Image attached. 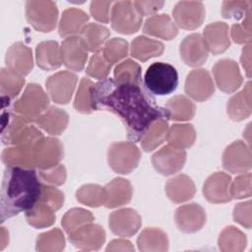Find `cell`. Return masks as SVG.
I'll return each mask as SVG.
<instances>
[{
	"mask_svg": "<svg viewBox=\"0 0 252 252\" xmlns=\"http://www.w3.org/2000/svg\"><path fill=\"white\" fill-rule=\"evenodd\" d=\"M42 185L34 168L7 166L0 195L1 222L32 209L40 198Z\"/></svg>",
	"mask_w": 252,
	"mask_h": 252,
	"instance_id": "2",
	"label": "cell"
},
{
	"mask_svg": "<svg viewBox=\"0 0 252 252\" xmlns=\"http://www.w3.org/2000/svg\"><path fill=\"white\" fill-rule=\"evenodd\" d=\"M144 85L152 94H169L178 86L177 71L168 63L155 62L148 67L145 73Z\"/></svg>",
	"mask_w": 252,
	"mask_h": 252,
	"instance_id": "3",
	"label": "cell"
},
{
	"mask_svg": "<svg viewBox=\"0 0 252 252\" xmlns=\"http://www.w3.org/2000/svg\"><path fill=\"white\" fill-rule=\"evenodd\" d=\"M78 77L70 71H60L48 77L45 86L50 98L59 104H67L73 95Z\"/></svg>",
	"mask_w": 252,
	"mask_h": 252,
	"instance_id": "8",
	"label": "cell"
},
{
	"mask_svg": "<svg viewBox=\"0 0 252 252\" xmlns=\"http://www.w3.org/2000/svg\"><path fill=\"white\" fill-rule=\"evenodd\" d=\"M175 222L183 232H196L206 223V212L198 204L183 205L175 211Z\"/></svg>",
	"mask_w": 252,
	"mask_h": 252,
	"instance_id": "19",
	"label": "cell"
},
{
	"mask_svg": "<svg viewBox=\"0 0 252 252\" xmlns=\"http://www.w3.org/2000/svg\"><path fill=\"white\" fill-rule=\"evenodd\" d=\"M114 80L119 84L142 86L140 65L131 59L122 61L114 69Z\"/></svg>",
	"mask_w": 252,
	"mask_h": 252,
	"instance_id": "38",
	"label": "cell"
},
{
	"mask_svg": "<svg viewBox=\"0 0 252 252\" xmlns=\"http://www.w3.org/2000/svg\"><path fill=\"white\" fill-rule=\"evenodd\" d=\"M164 107L168 119L175 121L190 120L195 114V104L184 95H175L169 98Z\"/></svg>",
	"mask_w": 252,
	"mask_h": 252,
	"instance_id": "35",
	"label": "cell"
},
{
	"mask_svg": "<svg viewBox=\"0 0 252 252\" xmlns=\"http://www.w3.org/2000/svg\"><path fill=\"white\" fill-rule=\"evenodd\" d=\"M108 224L114 234L130 237L139 230L141 217L133 209H121L109 215Z\"/></svg>",
	"mask_w": 252,
	"mask_h": 252,
	"instance_id": "18",
	"label": "cell"
},
{
	"mask_svg": "<svg viewBox=\"0 0 252 252\" xmlns=\"http://www.w3.org/2000/svg\"><path fill=\"white\" fill-rule=\"evenodd\" d=\"M111 66L112 65L104 58L100 50V51L94 52V55L91 57L90 62L86 69V74L89 77H92L97 80H103V79H106V77L108 76Z\"/></svg>",
	"mask_w": 252,
	"mask_h": 252,
	"instance_id": "45",
	"label": "cell"
},
{
	"mask_svg": "<svg viewBox=\"0 0 252 252\" xmlns=\"http://www.w3.org/2000/svg\"><path fill=\"white\" fill-rule=\"evenodd\" d=\"M251 1H224L221 14L225 19L240 20L251 9Z\"/></svg>",
	"mask_w": 252,
	"mask_h": 252,
	"instance_id": "46",
	"label": "cell"
},
{
	"mask_svg": "<svg viewBox=\"0 0 252 252\" xmlns=\"http://www.w3.org/2000/svg\"><path fill=\"white\" fill-rule=\"evenodd\" d=\"M251 83L248 81L244 89L232 95L227 102V114L234 121H241L251 114Z\"/></svg>",
	"mask_w": 252,
	"mask_h": 252,
	"instance_id": "29",
	"label": "cell"
},
{
	"mask_svg": "<svg viewBox=\"0 0 252 252\" xmlns=\"http://www.w3.org/2000/svg\"><path fill=\"white\" fill-rule=\"evenodd\" d=\"M94 85V84L90 79L82 78L74 100V108L78 112L89 114L95 110L92 95V89Z\"/></svg>",
	"mask_w": 252,
	"mask_h": 252,
	"instance_id": "40",
	"label": "cell"
},
{
	"mask_svg": "<svg viewBox=\"0 0 252 252\" xmlns=\"http://www.w3.org/2000/svg\"><path fill=\"white\" fill-rule=\"evenodd\" d=\"M106 192V208H116L131 201L133 189L131 183L124 178H114L104 186Z\"/></svg>",
	"mask_w": 252,
	"mask_h": 252,
	"instance_id": "26",
	"label": "cell"
},
{
	"mask_svg": "<svg viewBox=\"0 0 252 252\" xmlns=\"http://www.w3.org/2000/svg\"><path fill=\"white\" fill-rule=\"evenodd\" d=\"M89 16L86 12L77 8L66 9L62 13V17L59 23V35L61 37L74 36L80 34L83 29L88 25Z\"/></svg>",
	"mask_w": 252,
	"mask_h": 252,
	"instance_id": "25",
	"label": "cell"
},
{
	"mask_svg": "<svg viewBox=\"0 0 252 252\" xmlns=\"http://www.w3.org/2000/svg\"><path fill=\"white\" fill-rule=\"evenodd\" d=\"M26 219L30 225L34 228H43L53 224L55 221L54 210L48 205L37 202L32 209L26 212Z\"/></svg>",
	"mask_w": 252,
	"mask_h": 252,
	"instance_id": "37",
	"label": "cell"
},
{
	"mask_svg": "<svg viewBox=\"0 0 252 252\" xmlns=\"http://www.w3.org/2000/svg\"><path fill=\"white\" fill-rule=\"evenodd\" d=\"M49 97L42 88L34 83L28 84L23 94L13 104L15 113L20 114L33 122L48 108Z\"/></svg>",
	"mask_w": 252,
	"mask_h": 252,
	"instance_id": "4",
	"label": "cell"
},
{
	"mask_svg": "<svg viewBox=\"0 0 252 252\" xmlns=\"http://www.w3.org/2000/svg\"><path fill=\"white\" fill-rule=\"evenodd\" d=\"M205 6L200 1H180L172 10L174 23L184 30L199 28L205 19Z\"/></svg>",
	"mask_w": 252,
	"mask_h": 252,
	"instance_id": "10",
	"label": "cell"
},
{
	"mask_svg": "<svg viewBox=\"0 0 252 252\" xmlns=\"http://www.w3.org/2000/svg\"><path fill=\"white\" fill-rule=\"evenodd\" d=\"M38 201L48 205L54 211H57L62 207L64 203V195L60 190L56 189L55 187L49 185H42L41 195Z\"/></svg>",
	"mask_w": 252,
	"mask_h": 252,
	"instance_id": "49",
	"label": "cell"
},
{
	"mask_svg": "<svg viewBox=\"0 0 252 252\" xmlns=\"http://www.w3.org/2000/svg\"><path fill=\"white\" fill-rule=\"evenodd\" d=\"M230 196L235 199L251 196V173L239 175L230 183Z\"/></svg>",
	"mask_w": 252,
	"mask_h": 252,
	"instance_id": "48",
	"label": "cell"
},
{
	"mask_svg": "<svg viewBox=\"0 0 252 252\" xmlns=\"http://www.w3.org/2000/svg\"><path fill=\"white\" fill-rule=\"evenodd\" d=\"M39 128L50 135H60L68 126L69 116L67 112L56 106H49L37 118L33 120Z\"/></svg>",
	"mask_w": 252,
	"mask_h": 252,
	"instance_id": "22",
	"label": "cell"
},
{
	"mask_svg": "<svg viewBox=\"0 0 252 252\" xmlns=\"http://www.w3.org/2000/svg\"><path fill=\"white\" fill-rule=\"evenodd\" d=\"M141 153L133 142L112 143L107 152L108 164L113 171L129 174L139 164Z\"/></svg>",
	"mask_w": 252,
	"mask_h": 252,
	"instance_id": "5",
	"label": "cell"
},
{
	"mask_svg": "<svg viewBox=\"0 0 252 252\" xmlns=\"http://www.w3.org/2000/svg\"><path fill=\"white\" fill-rule=\"evenodd\" d=\"M231 178L228 174L219 171L213 173L204 183L203 194L205 198L215 204L229 202Z\"/></svg>",
	"mask_w": 252,
	"mask_h": 252,
	"instance_id": "20",
	"label": "cell"
},
{
	"mask_svg": "<svg viewBox=\"0 0 252 252\" xmlns=\"http://www.w3.org/2000/svg\"><path fill=\"white\" fill-rule=\"evenodd\" d=\"M63 156L64 151L60 140L51 137H44L35 150L34 167L39 170L48 169L59 164Z\"/></svg>",
	"mask_w": 252,
	"mask_h": 252,
	"instance_id": "17",
	"label": "cell"
},
{
	"mask_svg": "<svg viewBox=\"0 0 252 252\" xmlns=\"http://www.w3.org/2000/svg\"><path fill=\"white\" fill-rule=\"evenodd\" d=\"M8 239L9 240V233L8 231L5 229V227H1V245H0V249L3 250L4 247L7 245L8 241L5 240Z\"/></svg>",
	"mask_w": 252,
	"mask_h": 252,
	"instance_id": "56",
	"label": "cell"
},
{
	"mask_svg": "<svg viewBox=\"0 0 252 252\" xmlns=\"http://www.w3.org/2000/svg\"><path fill=\"white\" fill-rule=\"evenodd\" d=\"M185 93L197 101L210 98L215 93V85L210 73L205 69L192 70L185 81Z\"/></svg>",
	"mask_w": 252,
	"mask_h": 252,
	"instance_id": "14",
	"label": "cell"
},
{
	"mask_svg": "<svg viewBox=\"0 0 252 252\" xmlns=\"http://www.w3.org/2000/svg\"><path fill=\"white\" fill-rule=\"evenodd\" d=\"M231 38L235 43H250L251 40V9L247 12L242 24L231 27Z\"/></svg>",
	"mask_w": 252,
	"mask_h": 252,
	"instance_id": "47",
	"label": "cell"
},
{
	"mask_svg": "<svg viewBox=\"0 0 252 252\" xmlns=\"http://www.w3.org/2000/svg\"><path fill=\"white\" fill-rule=\"evenodd\" d=\"M5 63L8 69L20 74L23 77L27 76L33 67L32 51L23 42H15L8 48L6 52Z\"/></svg>",
	"mask_w": 252,
	"mask_h": 252,
	"instance_id": "21",
	"label": "cell"
},
{
	"mask_svg": "<svg viewBox=\"0 0 252 252\" xmlns=\"http://www.w3.org/2000/svg\"><path fill=\"white\" fill-rule=\"evenodd\" d=\"M133 251L134 247L131 245V242L125 239H115L112 240L106 247V251Z\"/></svg>",
	"mask_w": 252,
	"mask_h": 252,
	"instance_id": "54",
	"label": "cell"
},
{
	"mask_svg": "<svg viewBox=\"0 0 252 252\" xmlns=\"http://www.w3.org/2000/svg\"><path fill=\"white\" fill-rule=\"evenodd\" d=\"M137 244L141 251H165L168 249L166 234L157 227L145 228L139 235Z\"/></svg>",
	"mask_w": 252,
	"mask_h": 252,
	"instance_id": "32",
	"label": "cell"
},
{
	"mask_svg": "<svg viewBox=\"0 0 252 252\" xmlns=\"http://www.w3.org/2000/svg\"><path fill=\"white\" fill-rule=\"evenodd\" d=\"M88 52L89 50L80 35L69 36L62 41V63L70 70L82 71L88 59Z\"/></svg>",
	"mask_w": 252,
	"mask_h": 252,
	"instance_id": "12",
	"label": "cell"
},
{
	"mask_svg": "<svg viewBox=\"0 0 252 252\" xmlns=\"http://www.w3.org/2000/svg\"><path fill=\"white\" fill-rule=\"evenodd\" d=\"M110 32L109 30L99 24H88L80 33V37L85 42L89 51L97 52L102 49Z\"/></svg>",
	"mask_w": 252,
	"mask_h": 252,
	"instance_id": "33",
	"label": "cell"
},
{
	"mask_svg": "<svg viewBox=\"0 0 252 252\" xmlns=\"http://www.w3.org/2000/svg\"><path fill=\"white\" fill-rule=\"evenodd\" d=\"M143 31L147 34L165 40L172 39L178 32L177 26L166 14L154 15L149 17L144 24Z\"/></svg>",
	"mask_w": 252,
	"mask_h": 252,
	"instance_id": "24",
	"label": "cell"
},
{
	"mask_svg": "<svg viewBox=\"0 0 252 252\" xmlns=\"http://www.w3.org/2000/svg\"><path fill=\"white\" fill-rule=\"evenodd\" d=\"M94 216L91 212L82 209V208H74L69 210L62 218V226L64 230L70 234L74 230L83 226L86 223L93 222Z\"/></svg>",
	"mask_w": 252,
	"mask_h": 252,
	"instance_id": "42",
	"label": "cell"
},
{
	"mask_svg": "<svg viewBox=\"0 0 252 252\" xmlns=\"http://www.w3.org/2000/svg\"><path fill=\"white\" fill-rule=\"evenodd\" d=\"M168 119L159 118L154 121L141 138V146L144 151L151 152L158 147L165 139L168 131Z\"/></svg>",
	"mask_w": 252,
	"mask_h": 252,
	"instance_id": "34",
	"label": "cell"
},
{
	"mask_svg": "<svg viewBox=\"0 0 252 252\" xmlns=\"http://www.w3.org/2000/svg\"><path fill=\"white\" fill-rule=\"evenodd\" d=\"M233 219L241 225L250 228L251 227V202H245L237 204L234 207Z\"/></svg>",
	"mask_w": 252,
	"mask_h": 252,
	"instance_id": "52",
	"label": "cell"
},
{
	"mask_svg": "<svg viewBox=\"0 0 252 252\" xmlns=\"http://www.w3.org/2000/svg\"><path fill=\"white\" fill-rule=\"evenodd\" d=\"M111 1H92L90 5V13L94 19L100 23H108L110 21Z\"/></svg>",
	"mask_w": 252,
	"mask_h": 252,
	"instance_id": "51",
	"label": "cell"
},
{
	"mask_svg": "<svg viewBox=\"0 0 252 252\" xmlns=\"http://www.w3.org/2000/svg\"><path fill=\"white\" fill-rule=\"evenodd\" d=\"M245 244V235L234 226L225 227L220 234L219 246L222 251H241Z\"/></svg>",
	"mask_w": 252,
	"mask_h": 252,
	"instance_id": "41",
	"label": "cell"
},
{
	"mask_svg": "<svg viewBox=\"0 0 252 252\" xmlns=\"http://www.w3.org/2000/svg\"><path fill=\"white\" fill-rule=\"evenodd\" d=\"M213 74L218 88L226 94L235 92L243 81L237 63L231 59L219 60L213 67Z\"/></svg>",
	"mask_w": 252,
	"mask_h": 252,
	"instance_id": "11",
	"label": "cell"
},
{
	"mask_svg": "<svg viewBox=\"0 0 252 252\" xmlns=\"http://www.w3.org/2000/svg\"><path fill=\"white\" fill-rule=\"evenodd\" d=\"M222 165L231 173H241L251 168L250 148L240 140L230 144L222 155Z\"/></svg>",
	"mask_w": 252,
	"mask_h": 252,
	"instance_id": "15",
	"label": "cell"
},
{
	"mask_svg": "<svg viewBox=\"0 0 252 252\" xmlns=\"http://www.w3.org/2000/svg\"><path fill=\"white\" fill-rule=\"evenodd\" d=\"M110 21L112 29L117 32L131 34L141 28L143 15L133 1H118L111 7Z\"/></svg>",
	"mask_w": 252,
	"mask_h": 252,
	"instance_id": "7",
	"label": "cell"
},
{
	"mask_svg": "<svg viewBox=\"0 0 252 252\" xmlns=\"http://www.w3.org/2000/svg\"><path fill=\"white\" fill-rule=\"evenodd\" d=\"M134 5L143 16L154 14L160 10L164 5L163 1H133Z\"/></svg>",
	"mask_w": 252,
	"mask_h": 252,
	"instance_id": "53",
	"label": "cell"
},
{
	"mask_svg": "<svg viewBox=\"0 0 252 252\" xmlns=\"http://www.w3.org/2000/svg\"><path fill=\"white\" fill-rule=\"evenodd\" d=\"M25 85V79L20 74L8 69L2 68L0 72V93L2 95V107L6 102L16 97Z\"/></svg>",
	"mask_w": 252,
	"mask_h": 252,
	"instance_id": "31",
	"label": "cell"
},
{
	"mask_svg": "<svg viewBox=\"0 0 252 252\" xmlns=\"http://www.w3.org/2000/svg\"><path fill=\"white\" fill-rule=\"evenodd\" d=\"M196 139V132L191 124H173L168 128L166 141L177 149L190 148Z\"/></svg>",
	"mask_w": 252,
	"mask_h": 252,
	"instance_id": "36",
	"label": "cell"
},
{
	"mask_svg": "<svg viewBox=\"0 0 252 252\" xmlns=\"http://www.w3.org/2000/svg\"><path fill=\"white\" fill-rule=\"evenodd\" d=\"M186 161V152L170 145L162 147L152 157V163L155 169L165 176L177 173L183 168Z\"/></svg>",
	"mask_w": 252,
	"mask_h": 252,
	"instance_id": "9",
	"label": "cell"
},
{
	"mask_svg": "<svg viewBox=\"0 0 252 252\" xmlns=\"http://www.w3.org/2000/svg\"><path fill=\"white\" fill-rule=\"evenodd\" d=\"M65 247V238L59 228L41 233L36 238L37 251H61Z\"/></svg>",
	"mask_w": 252,
	"mask_h": 252,
	"instance_id": "43",
	"label": "cell"
},
{
	"mask_svg": "<svg viewBox=\"0 0 252 252\" xmlns=\"http://www.w3.org/2000/svg\"><path fill=\"white\" fill-rule=\"evenodd\" d=\"M77 200L89 207H99L105 204L106 192L104 187L96 184H86L76 192Z\"/></svg>",
	"mask_w": 252,
	"mask_h": 252,
	"instance_id": "39",
	"label": "cell"
},
{
	"mask_svg": "<svg viewBox=\"0 0 252 252\" xmlns=\"http://www.w3.org/2000/svg\"><path fill=\"white\" fill-rule=\"evenodd\" d=\"M195 191L196 189L194 182L185 174H179L169 179L165 185L167 197L176 204L192 199Z\"/></svg>",
	"mask_w": 252,
	"mask_h": 252,
	"instance_id": "28",
	"label": "cell"
},
{
	"mask_svg": "<svg viewBox=\"0 0 252 252\" xmlns=\"http://www.w3.org/2000/svg\"><path fill=\"white\" fill-rule=\"evenodd\" d=\"M26 18L34 30L49 32L57 24V5L53 1H27Z\"/></svg>",
	"mask_w": 252,
	"mask_h": 252,
	"instance_id": "6",
	"label": "cell"
},
{
	"mask_svg": "<svg viewBox=\"0 0 252 252\" xmlns=\"http://www.w3.org/2000/svg\"><path fill=\"white\" fill-rule=\"evenodd\" d=\"M41 180L51 185H62L66 180V169L63 164H57L48 169L39 170Z\"/></svg>",
	"mask_w": 252,
	"mask_h": 252,
	"instance_id": "50",
	"label": "cell"
},
{
	"mask_svg": "<svg viewBox=\"0 0 252 252\" xmlns=\"http://www.w3.org/2000/svg\"><path fill=\"white\" fill-rule=\"evenodd\" d=\"M92 95L94 109H105L116 114L124 123L127 137L139 142L150 125L159 118L168 119L164 106L142 89V86L119 84L106 78L94 85Z\"/></svg>",
	"mask_w": 252,
	"mask_h": 252,
	"instance_id": "1",
	"label": "cell"
},
{
	"mask_svg": "<svg viewBox=\"0 0 252 252\" xmlns=\"http://www.w3.org/2000/svg\"><path fill=\"white\" fill-rule=\"evenodd\" d=\"M209 51L213 54L224 52L230 45L228 37V26L223 22H216L209 24L203 32Z\"/></svg>",
	"mask_w": 252,
	"mask_h": 252,
	"instance_id": "23",
	"label": "cell"
},
{
	"mask_svg": "<svg viewBox=\"0 0 252 252\" xmlns=\"http://www.w3.org/2000/svg\"><path fill=\"white\" fill-rule=\"evenodd\" d=\"M128 48V42L125 39L114 37L105 42L101 52L104 58L113 65L127 56Z\"/></svg>",
	"mask_w": 252,
	"mask_h": 252,
	"instance_id": "44",
	"label": "cell"
},
{
	"mask_svg": "<svg viewBox=\"0 0 252 252\" xmlns=\"http://www.w3.org/2000/svg\"><path fill=\"white\" fill-rule=\"evenodd\" d=\"M68 235L69 241L82 250H97L105 240L104 229L93 222L84 224Z\"/></svg>",
	"mask_w": 252,
	"mask_h": 252,
	"instance_id": "16",
	"label": "cell"
},
{
	"mask_svg": "<svg viewBox=\"0 0 252 252\" xmlns=\"http://www.w3.org/2000/svg\"><path fill=\"white\" fill-rule=\"evenodd\" d=\"M182 61L190 67L203 65L209 56V48L203 36L200 33H191L187 35L179 47Z\"/></svg>",
	"mask_w": 252,
	"mask_h": 252,
	"instance_id": "13",
	"label": "cell"
},
{
	"mask_svg": "<svg viewBox=\"0 0 252 252\" xmlns=\"http://www.w3.org/2000/svg\"><path fill=\"white\" fill-rule=\"evenodd\" d=\"M35 60L43 70H55L62 64L61 47L57 41L46 40L38 43L35 48Z\"/></svg>",
	"mask_w": 252,
	"mask_h": 252,
	"instance_id": "27",
	"label": "cell"
},
{
	"mask_svg": "<svg viewBox=\"0 0 252 252\" xmlns=\"http://www.w3.org/2000/svg\"><path fill=\"white\" fill-rule=\"evenodd\" d=\"M250 47H251V44L248 43L242 49V53H241V57H240L242 67L245 69L246 75L248 78H250V73H251V59H250L251 50H250Z\"/></svg>",
	"mask_w": 252,
	"mask_h": 252,
	"instance_id": "55",
	"label": "cell"
},
{
	"mask_svg": "<svg viewBox=\"0 0 252 252\" xmlns=\"http://www.w3.org/2000/svg\"><path fill=\"white\" fill-rule=\"evenodd\" d=\"M163 50L164 45L162 42L144 35H139L134 38L131 43L130 54L132 57L145 62L150 58L161 55Z\"/></svg>",
	"mask_w": 252,
	"mask_h": 252,
	"instance_id": "30",
	"label": "cell"
}]
</instances>
